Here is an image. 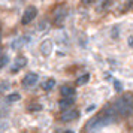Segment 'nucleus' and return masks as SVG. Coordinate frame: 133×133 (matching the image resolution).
I'll return each mask as SVG.
<instances>
[{
  "label": "nucleus",
  "instance_id": "3",
  "mask_svg": "<svg viewBox=\"0 0 133 133\" xmlns=\"http://www.w3.org/2000/svg\"><path fill=\"white\" fill-rule=\"evenodd\" d=\"M36 15H37V9L35 6H29L27 9L24 11V14H23V17H21V24H30L33 19L36 18Z\"/></svg>",
  "mask_w": 133,
  "mask_h": 133
},
{
  "label": "nucleus",
  "instance_id": "12",
  "mask_svg": "<svg viewBox=\"0 0 133 133\" xmlns=\"http://www.w3.org/2000/svg\"><path fill=\"white\" fill-rule=\"evenodd\" d=\"M90 81V75L87 73V75H82V76H79L78 79H76V84L78 85H84V84H87Z\"/></svg>",
  "mask_w": 133,
  "mask_h": 133
},
{
  "label": "nucleus",
  "instance_id": "16",
  "mask_svg": "<svg viewBox=\"0 0 133 133\" xmlns=\"http://www.w3.org/2000/svg\"><path fill=\"white\" fill-rule=\"evenodd\" d=\"M6 64H8V57L6 55H2V57H0V69L5 67Z\"/></svg>",
  "mask_w": 133,
  "mask_h": 133
},
{
  "label": "nucleus",
  "instance_id": "8",
  "mask_svg": "<svg viewBox=\"0 0 133 133\" xmlns=\"http://www.w3.org/2000/svg\"><path fill=\"white\" fill-rule=\"evenodd\" d=\"M25 64H27V58L25 57H23V55H19V57H17L15 58V63H14V66H12V72H17V70H19L21 67H24Z\"/></svg>",
  "mask_w": 133,
  "mask_h": 133
},
{
  "label": "nucleus",
  "instance_id": "5",
  "mask_svg": "<svg viewBox=\"0 0 133 133\" xmlns=\"http://www.w3.org/2000/svg\"><path fill=\"white\" fill-rule=\"evenodd\" d=\"M39 81V75L35 72H30L27 73L24 76V79H23V85H25V87H31V85H35Z\"/></svg>",
  "mask_w": 133,
  "mask_h": 133
},
{
  "label": "nucleus",
  "instance_id": "4",
  "mask_svg": "<svg viewBox=\"0 0 133 133\" xmlns=\"http://www.w3.org/2000/svg\"><path fill=\"white\" fill-rule=\"evenodd\" d=\"M39 49H41V52H42L45 57H48V55L52 54L54 43H52V41H51V39H45V41H42V42H41V46H39Z\"/></svg>",
  "mask_w": 133,
  "mask_h": 133
},
{
  "label": "nucleus",
  "instance_id": "7",
  "mask_svg": "<svg viewBox=\"0 0 133 133\" xmlns=\"http://www.w3.org/2000/svg\"><path fill=\"white\" fill-rule=\"evenodd\" d=\"M73 103H75V97H63L60 102H58V106L61 109L67 111V109H70L73 106Z\"/></svg>",
  "mask_w": 133,
  "mask_h": 133
},
{
  "label": "nucleus",
  "instance_id": "6",
  "mask_svg": "<svg viewBox=\"0 0 133 133\" xmlns=\"http://www.w3.org/2000/svg\"><path fill=\"white\" fill-rule=\"evenodd\" d=\"M78 111L76 109H67L63 112L61 115V121H72V120H76L78 118Z\"/></svg>",
  "mask_w": 133,
  "mask_h": 133
},
{
  "label": "nucleus",
  "instance_id": "2",
  "mask_svg": "<svg viewBox=\"0 0 133 133\" xmlns=\"http://www.w3.org/2000/svg\"><path fill=\"white\" fill-rule=\"evenodd\" d=\"M112 108H114V111L118 115H123V117L129 115L130 114V111H132V99H130V96L120 97V99L114 103Z\"/></svg>",
  "mask_w": 133,
  "mask_h": 133
},
{
  "label": "nucleus",
  "instance_id": "15",
  "mask_svg": "<svg viewBox=\"0 0 133 133\" xmlns=\"http://www.w3.org/2000/svg\"><path fill=\"white\" fill-rule=\"evenodd\" d=\"M8 88H9V84H8V82H2V84H0V96H2Z\"/></svg>",
  "mask_w": 133,
  "mask_h": 133
},
{
  "label": "nucleus",
  "instance_id": "11",
  "mask_svg": "<svg viewBox=\"0 0 133 133\" xmlns=\"http://www.w3.org/2000/svg\"><path fill=\"white\" fill-rule=\"evenodd\" d=\"M54 87H55V79H52V78H48V79H46V81L42 84V88H43V90H46V91H48V90H52Z\"/></svg>",
  "mask_w": 133,
  "mask_h": 133
},
{
  "label": "nucleus",
  "instance_id": "17",
  "mask_svg": "<svg viewBox=\"0 0 133 133\" xmlns=\"http://www.w3.org/2000/svg\"><path fill=\"white\" fill-rule=\"evenodd\" d=\"M115 90L121 91V85H120V82H118V81H115Z\"/></svg>",
  "mask_w": 133,
  "mask_h": 133
},
{
  "label": "nucleus",
  "instance_id": "10",
  "mask_svg": "<svg viewBox=\"0 0 133 133\" xmlns=\"http://www.w3.org/2000/svg\"><path fill=\"white\" fill-rule=\"evenodd\" d=\"M25 43V37L23 36H18L15 41H12V43H11V46H12L14 49H19V48H23V45Z\"/></svg>",
  "mask_w": 133,
  "mask_h": 133
},
{
  "label": "nucleus",
  "instance_id": "13",
  "mask_svg": "<svg viewBox=\"0 0 133 133\" xmlns=\"http://www.w3.org/2000/svg\"><path fill=\"white\" fill-rule=\"evenodd\" d=\"M64 17H66V12L63 11V14H60V12H55V23L60 25L61 23H63V19H64Z\"/></svg>",
  "mask_w": 133,
  "mask_h": 133
},
{
  "label": "nucleus",
  "instance_id": "1",
  "mask_svg": "<svg viewBox=\"0 0 133 133\" xmlns=\"http://www.w3.org/2000/svg\"><path fill=\"white\" fill-rule=\"evenodd\" d=\"M117 118H118V114L114 111L112 106H111V108L108 106L106 109H103V112L99 115V117H96V118H93V120L90 121L88 130H90V133H94L96 130H99V129H102V127L108 126V124L115 123Z\"/></svg>",
  "mask_w": 133,
  "mask_h": 133
},
{
  "label": "nucleus",
  "instance_id": "18",
  "mask_svg": "<svg viewBox=\"0 0 133 133\" xmlns=\"http://www.w3.org/2000/svg\"><path fill=\"white\" fill-rule=\"evenodd\" d=\"M63 133H73V132H70V130H66V132H63Z\"/></svg>",
  "mask_w": 133,
  "mask_h": 133
},
{
  "label": "nucleus",
  "instance_id": "9",
  "mask_svg": "<svg viewBox=\"0 0 133 133\" xmlns=\"http://www.w3.org/2000/svg\"><path fill=\"white\" fill-rule=\"evenodd\" d=\"M76 91L72 87H61V96L63 97H75Z\"/></svg>",
  "mask_w": 133,
  "mask_h": 133
},
{
  "label": "nucleus",
  "instance_id": "14",
  "mask_svg": "<svg viewBox=\"0 0 133 133\" xmlns=\"http://www.w3.org/2000/svg\"><path fill=\"white\" fill-rule=\"evenodd\" d=\"M19 99H21V96H19L18 93H12V94H9V97H8L9 102H18Z\"/></svg>",
  "mask_w": 133,
  "mask_h": 133
}]
</instances>
